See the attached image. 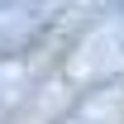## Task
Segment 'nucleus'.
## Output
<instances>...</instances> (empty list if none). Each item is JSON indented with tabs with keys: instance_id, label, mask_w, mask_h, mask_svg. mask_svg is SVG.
Listing matches in <instances>:
<instances>
[{
	"instance_id": "nucleus-1",
	"label": "nucleus",
	"mask_w": 124,
	"mask_h": 124,
	"mask_svg": "<svg viewBox=\"0 0 124 124\" xmlns=\"http://www.w3.org/2000/svg\"><path fill=\"white\" fill-rule=\"evenodd\" d=\"M67 81L72 86H105V81H119L124 77V15H110L100 19L86 38H81L72 53H67Z\"/></svg>"
},
{
	"instance_id": "nucleus-2",
	"label": "nucleus",
	"mask_w": 124,
	"mask_h": 124,
	"mask_svg": "<svg viewBox=\"0 0 124 124\" xmlns=\"http://www.w3.org/2000/svg\"><path fill=\"white\" fill-rule=\"evenodd\" d=\"M43 5L38 0H0V57H10L15 48H24L33 33L43 29Z\"/></svg>"
},
{
	"instance_id": "nucleus-3",
	"label": "nucleus",
	"mask_w": 124,
	"mask_h": 124,
	"mask_svg": "<svg viewBox=\"0 0 124 124\" xmlns=\"http://www.w3.org/2000/svg\"><path fill=\"white\" fill-rule=\"evenodd\" d=\"M62 124H124V86H119V81L91 86L86 100H81Z\"/></svg>"
},
{
	"instance_id": "nucleus-4",
	"label": "nucleus",
	"mask_w": 124,
	"mask_h": 124,
	"mask_svg": "<svg viewBox=\"0 0 124 124\" xmlns=\"http://www.w3.org/2000/svg\"><path fill=\"white\" fill-rule=\"evenodd\" d=\"M24 95H29V67L24 62H0V119H10Z\"/></svg>"
}]
</instances>
